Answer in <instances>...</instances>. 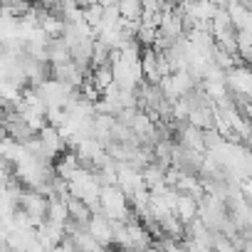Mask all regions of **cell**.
Returning a JSON list of instances; mask_svg holds the SVG:
<instances>
[{
    "label": "cell",
    "instance_id": "1",
    "mask_svg": "<svg viewBox=\"0 0 252 252\" xmlns=\"http://www.w3.org/2000/svg\"><path fill=\"white\" fill-rule=\"evenodd\" d=\"M87 232L99 242V245H104V247H109L111 242H114V230H111V220H106L101 213H96V215H92V220H89V227H87Z\"/></svg>",
    "mask_w": 252,
    "mask_h": 252
},
{
    "label": "cell",
    "instance_id": "2",
    "mask_svg": "<svg viewBox=\"0 0 252 252\" xmlns=\"http://www.w3.org/2000/svg\"><path fill=\"white\" fill-rule=\"evenodd\" d=\"M198 210H200V205H198L195 198L178 193V200H176V210H173V213H176V218H178L183 225H190L193 220H198Z\"/></svg>",
    "mask_w": 252,
    "mask_h": 252
},
{
    "label": "cell",
    "instance_id": "3",
    "mask_svg": "<svg viewBox=\"0 0 252 252\" xmlns=\"http://www.w3.org/2000/svg\"><path fill=\"white\" fill-rule=\"evenodd\" d=\"M242 111H245V114H247V119H250V121H252V101H247V104H245V109H242Z\"/></svg>",
    "mask_w": 252,
    "mask_h": 252
}]
</instances>
